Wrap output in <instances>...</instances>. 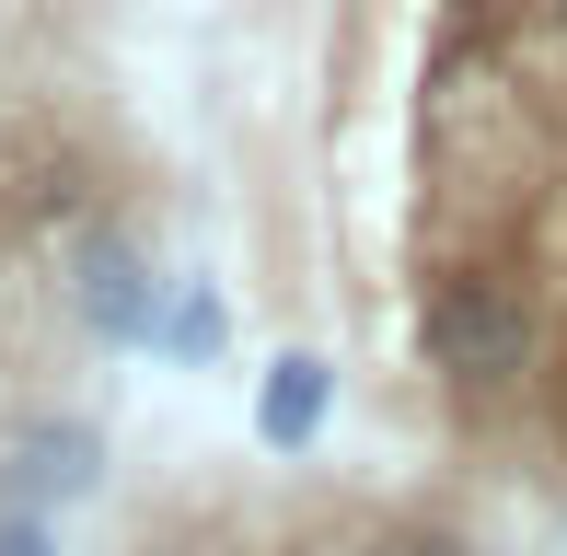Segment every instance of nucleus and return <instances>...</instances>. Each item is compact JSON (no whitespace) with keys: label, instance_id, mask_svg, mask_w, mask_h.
<instances>
[{"label":"nucleus","instance_id":"1","mask_svg":"<svg viewBox=\"0 0 567 556\" xmlns=\"http://www.w3.org/2000/svg\"><path fill=\"white\" fill-rule=\"evenodd\" d=\"M417 348L452 394H522L545 371V301L509 267H441L417 301Z\"/></svg>","mask_w":567,"mask_h":556},{"label":"nucleus","instance_id":"2","mask_svg":"<svg viewBox=\"0 0 567 556\" xmlns=\"http://www.w3.org/2000/svg\"><path fill=\"white\" fill-rule=\"evenodd\" d=\"M163 278H151V256L127 233H82L70 244V313L93 325L105 348H163Z\"/></svg>","mask_w":567,"mask_h":556},{"label":"nucleus","instance_id":"3","mask_svg":"<svg viewBox=\"0 0 567 556\" xmlns=\"http://www.w3.org/2000/svg\"><path fill=\"white\" fill-rule=\"evenodd\" d=\"M324 418H337V360H313V348H278L267 383H255V441L290 464V452L324 441Z\"/></svg>","mask_w":567,"mask_h":556},{"label":"nucleus","instance_id":"4","mask_svg":"<svg viewBox=\"0 0 567 556\" xmlns=\"http://www.w3.org/2000/svg\"><path fill=\"white\" fill-rule=\"evenodd\" d=\"M93 475H105V441H93L82 418H47V429H23V464H12V511H59V498H82Z\"/></svg>","mask_w":567,"mask_h":556},{"label":"nucleus","instance_id":"5","mask_svg":"<svg viewBox=\"0 0 567 556\" xmlns=\"http://www.w3.org/2000/svg\"><path fill=\"white\" fill-rule=\"evenodd\" d=\"M220 337H231V313H220V290H209V278H186V290L163 301V360H186V371H209V360H220Z\"/></svg>","mask_w":567,"mask_h":556},{"label":"nucleus","instance_id":"6","mask_svg":"<svg viewBox=\"0 0 567 556\" xmlns=\"http://www.w3.org/2000/svg\"><path fill=\"white\" fill-rule=\"evenodd\" d=\"M0 556H59V534H47V511H0Z\"/></svg>","mask_w":567,"mask_h":556},{"label":"nucleus","instance_id":"7","mask_svg":"<svg viewBox=\"0 0 567 556\" xmlns=\"http://www.w3.org/2000/svg\"><path fill=\"white\" fill-rule=\"evenodd\" d=\"M382 556H475V545H452V534H394Z\"/></svg>","mask_w":567,"mask_h":556},{"label":"nucleus","instance_id":"8","mask_svg":"<svg viewBox=\"0 0 567 556\" xmlns=\"http://www.w3.org/2000/svg\"><path fill=\"white\" fill-rule=\"evenodd\" d=\"M545 35H567V0H545Z\"/></svg>","mask_w":567,"mask_h":556},{"label":"nucleus","instance_id":"9","mask_svg":"<svg viewBox=\"0 0 567 556\" xmlns=\"http://www.w3.org/2000/svg\"><path fill=\"white\" fill-rule=\"evenodd\" d=\"M278 556H337V545H278Z\"/></svg>","mask_w":567,"mask_h":556},{"label":"nucleus","instance_id":"10","mask_svg":"<svg viewBox=\"0 0 567 556\" xmlns=\"http://www.w3.org/2000/svg\"><path fill=\"white\" fill-rule=\"evenodd\" d=\"M151 556H174V545H151Z\"/></svg>","mask_w":567,"mask_h":556}]
</instances>
